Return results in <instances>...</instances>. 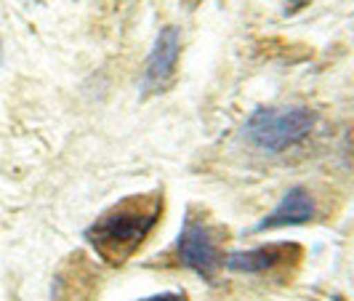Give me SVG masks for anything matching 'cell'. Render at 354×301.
Returning a JSON list of instances; mask_svg holds the SVG:
<instances>
[{
    "mask_svg": "<svg viewBox=\"0 0 354 301\" xmlns=\"http://www.w3.org/2000/svg\"><path fill=\"white\" fill-rule=\"evenodd\" d=\"M162 208H165V197L160 192L123 197L120 203L106 208L83 232V237L106 264L118 266L142 248V243L158 227Z\"/></svg>",
    "mask_w": 354,
    "mask_h": 301,
    "instance_id": "6da1fadb",
    "label": "cell"
},
{
    "mask_svg": "<svg viewBox=\"0 0 354 301\" xmlns=\"http://www.w3.org/2000/svg\"><path fill=\"white\" fill-rule=\"evenodd\" d=\"M317 123L309 107H259L245 120V139L264 152H285L301 144Z\"/></svg>",
    "mask_w": 354,
    "mask_h": 301,
    "instance_id": "7a4b0ae2",
    "label": "cell"
},
{
    "mask_svg": "<svg viewBox=\"0 0 354 301\" xmlns=\"http://www.w3.org/2000/svg\"><path fill=\"white\" fill-rule=\"evenodd\" d=\"M174 250H176L178 264L195 272L203 280H213L227 259L221 246H218V232L208 224V219H203L197 213L184 216Z\"/></svg>",
    "mask_w": 354,
    "mask_h": 301,
    "instance_id": "3957f363",
    "label": "cell"
},
{
    "mask_svg": "<svg viewBox=\"0 0 354 301\" xmlns=\"http://www.w3.org/2000/svg\"><path fill=\"white\" fill-rule=\"evenodd\" d=\"M178 53H181V35H178L176 27H165L158 35L152 51L147 56V64H144V77H142L144 99L152 96V93H160V91L174 80Z\"/></svg>",
    "mask_w": 354,
    "mask_h": 301,
    "instance_id": "277c9868",
    "label": "cell"
},
{
    "mask_svg": "<svg viewBox=\"0 0 354 301\" xmlns=\"http://www.w3.org/2000/svg\"><path fill=\"white\" fill-rule=\"evenodd\" d=\"M299 256H301V246L280 240V243H266V246H256L248 250H232L224 259V266L240 275H266V272H274L280 266L296 262Z\"/></svg>",
    "mask_w": 354,
    "mask_h": 301,
    "instance_id": "5b68a950",
    "label": "cell"
},
{
    "mask_svg": "<svg viewBox=\"0 0 354 301\" xmlns=\"http://www.w3.org/2000/svg\"><path fill=\"white\" fill-rule=\"evenodd\" d=\"M315 211H317V203H315L312 192L306 187H290V190H285L280 203L256 224V230L266 232L285 230V227H301V224L315 219Z\"/></svg>",
    "mask_w": 354,
    "mask_h": 301,
    "instance_id": "8992f818",
    "label": "cell"
},
{
    "mask_svg": "<svg viewBox=\"0 0 354 301\" xmlns=\"http://www.w3.org/2000/svg\"><path fill=\"white\" fill-rule=\"evenodd\" d=\"M142 301H187V293H178V291H165V293H155V296H147Z\"/></svg>",
    "mask_w": 354,
    "mask_h": 301,
    "instance_id": "52a82bcc",
    "label": "cell"
},
{
    "mask_svg": "<svg viewBox=\"0 0 354 301\" xmlns=\"http://www.w3.org/2000/svg\"><path fill=\"white\" fill-rule=\"evenodd\" d=\"M330 301H344V299H341V296H333V299H330Z\"/></svg>",
    "mask_w": 354,
    "mask_h": 301,
    "instance_id": "ba28073f",
    "label": "cell"
},
{
    "mask_svg": "<svg viewBox=\"0 0 354 301\" xmlns=\"http://www.w3.org/2000/svg\"><path fill=\"white\" fill-rule=\"evenodd\" d=\"M296 3H304V0H296Z\"/></svg>",
    "mask_w": 354,
    "mask_h": 301,
    "instance_id": "9c48e42d",
    "label": "cell"
}]
</instances>
